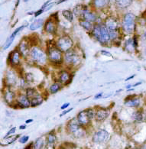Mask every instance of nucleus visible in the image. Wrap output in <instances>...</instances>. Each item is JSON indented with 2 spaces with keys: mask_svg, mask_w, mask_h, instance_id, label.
I'll return each mask as SVG.
<instances>
[{
  "mask_svg": "<svg viewBox=\"0 0 146 149\" xmlns=\"http://www.w3.org/2000/svg\"><path fill=\"white\" fill-rule=\"evenodd\" d=\"M94 37L101 44H106L110 41V35L109 29L105 25H96L93 30Z\"/></svg>",
  "mask_w": 146,
  "mask_h": 149,
  "instance_id": "obj_1",
  "label": "nucleus"
},
{
  "mask_svg": "<svg viewBox=\"0 0 146 149\" xmlns=\"http://www.w3.org/2000/svg\"><path fill=\"white\" fill-rule=\"evenodd\" d=\"M82 125L79 123L77 118H74L70 121L67 124V129L70 132V133L73 134L75 137H82L84 135V130L82 128Z\"/></svg>",
  "mask_w": 146,
  "mask_h": 149,
  "instance_id": "obj_2",
  "label": "nucleus"
},
{
  "mask_svg": "<svg viewBox=\"0 0 146 149\" xmlns=\"http://www.w3.org/2000/svg\"><path fill=\"white\" fill-rule=\"evenodd\" d=\"M136 16L132 13H127L125 15L122 21V28L124 31L128 34H131L134 31L136 24H135Z\"/></svg>",
  "mask_w": 146,
  "mask_h": 149,
  "instance_id": "obj_3",
  "label": "nucleus"
},
{
  "mask_svg": "<svg viewBox=\"0 0 146 149\" xmlns=\"http://www.w3.org/2000/svg\"><path fill=\"white\" fill-rule=\"evenodd\" d=\"M30 55L31 59L38 64H45L47 61V55L41 49L38 47H33L31 50Z\"/></svg>",
  "mask_w": 146,
  "mask_h": 149,
  "instance_id": "obj_4",
  "label": "nucleus"
},
{
  "mask_svg": "<svg viewBox=\"0 0 146 149\" xmlns=\"http://www.w3.org/2000/svg\"><path fill=\"white\" fill-rule=\"evenodd\" d=\"M73 41L71 40V38L68 36H63V37L60 38L57 40V43H56V47L59 50H61L62 52H67L71 49V47H73Z\"/></svg>",
  "mask_w": 146,
  "mask_h": 149,
  "instance_id": "obj_5",
  "label": "nucleus"
},
{
  "mask_svg": "<svg viewBox=\"0 0 146 149\" xmlns=\"http://www.w3.org/2000/svg\"><path fill=\"white\" fill-rule=\"evenodd\" d=\"M65 62L69 64V65L76 66L77 64H79L80 62V58L79 55L77 54V53L73 50H70V51H67L65 53L64 56Z\"/></svg>",
  "mask_w": 146,
  "mask_h": 149,
  "instance_id": "obj_6",
  "label": "nucleus"
},
{
  "mask_svg": "<svg viewBox=\"0 0 146 149\" xmlns=\"http://www.w3.org/2000/svg\"><path fill=\"white\" fill-rule=\"evenodd\" d=\"M48 57L53 63H62V51L57 47H52L48 50Z\"/></svg>",
  "mask_w": 146,
  "mask_h": 149,
  "instance_id": "obj_7",
  "label": "nucleus"
},
{
  "mask_svg": "<svg viewBox=\"0 0 146 149\" xmlns=\"http://www.w3.org/2000/svg\"><path fill=\"white\" fill-rule=\"evenodd\" d=\"M110 137V134L107 131L105 130H99L94 134L93 137V141L96 143H102L107 141Z\"/></svg>",
  "mask_w": 146,
  "mask_h": 149,
  "instance_id": "obj_8",
  "label": "nucleus"
},
{
  "mask_svg": "<svg viewBox=\"0 0 146 149\" xmlns=\"http://www.w3.org/2000/svg\"><path fill=\"white\" fill-rule=\"evenodd\" d=\"M18 49H19V52L24 57H27L29 55V52H31V50H29V40L27 38H24L23 40H22L18 45Z\"/></svg>",
  "mask_w": 146,
  "mask_h": 149,
  "instance_id": "obj_9",
  "label": "nucleus"
},
{
  "mask_svg": "<svg viewBox=\"0 0 146 149\" xmlns=\"http://www.w3.org/2000/svg\"><path fill=\"white\" fill-rule=\"evenodd\" d=\"M77 120L79 122V123L82 126H86L89 125V122H90V119H89V116H88L87 112V110L81 111L80 112H79V114L77 115Z\"/></svg>",
  "mask_w": 146,
  "mask_h": 149,
  "instance_id": "obj_10",
  "label": "nucleus"
},
{
  "mask_svg": "<svg viewBox=\"0 0 146 149\" xmlns=\"http://www.w3.org/2000/svg\"><path fill=\"white\" fill-rule=\"evenodd\" d=\"M109 114H110V112H109V110H107V109H98V110L96 111V120L99 121V122L104 121L105 118H107Z\"/></svg>",
  "mask_w": 146,
  "mask_h": 149,
  "instance_id": "obj_11",
  "label": "nucleus"
},
{
  "mask_svg": "<svg viewBox=\"0 0 146 149\" xmlns=\"http://www.w3.org/2000/svg\"><path fill=\"white\" fill-rule=\"evenodd\" d=\"M18 105L22 107V108H27L31 106V101L29 99V97L24 95H20L17 99Z\"/></svg>",
  "mask_w": 146,
  "mask_h": 149,
  "instance_id": "obj_12",
  "label": "nucleus"
},
{
  "mask_svg": "<svg viewBox=\"0 0 146 149\" xmlns=\"http://www.w3.org/2000/svg\"><path fill=\"white\" fill-rule=\"evenodd\" d=\"M118 25H119V24H118L117 20L113 19V18H110L105 22V26L110 31H116V30H117Z\"/></svg>",
  "mask_w": 146,
  "mask_h": 149,
  "instance_id": "obj_13",
  "label": "nucleus"
},
{
  "mask_svg": "<svg viewBox=\"0 0 146 149\" xmlns=\"http://www.w3.org/2000/svg\"><path fill=\"white\" fill-rule=\"evenodd\" d=\"M17 77L16 75L15 74L14 72L12 70H8L6 73V81L8 85H13L16 83L17 81Z\"/></svg>",
  "mask_w": 146,
  "mask_h": 149,
  "instance_id": "obj_14",
  "label": "nucleus"
},
{
  "mask_svg": "<svg viewBox=\"0 0 146 149\" xmlns=\"http://www.w3.org/2000/svg\"><path fill=\"white\" fill-rule=\"evenodd\" d=\"M10 56V61L12 65H18L20 63V53L18 51H12Z\"/></svg>",
  "mask_w": 146,
  "mask_h": 149,
  "instance_id": "obj_15",
  "label": "nucleus"
},
{
  "mask_svg": "<svg viewBox=\"0 0 146 149\" xmlns=\"http://www.w3.org/2000/svg\"><path fill=\"white\" fill-rule=\"evenodd\" d=\"M45 31H47L48 33H50V34H54L56 31V29H57V26L55 25L54 20H51L49 19L48 21L46 24H45Z\"/></svg>",
  "mask_w": 146,
  "mask_h": 149,
  "instance_id": "obj_16",
  "label": "nucleus"
},
{
  "mask_svg": "<svg viewBox=\"0 0 146 149\" xmlns=\"http://www.w3.org/2000/svg\"><path fill=\"white\" fill-rule=\"evenodd\" d=\"M125 105L129 107H138L140 105V100L138 98H128L125 101Z\"/></svg>",
  "mask_w": 146,
  "mask_h": 149,
  "instance_id": "obj_17",
  "label": "nucleus"
},
{
  "mask_svg": "<svg viewBox=\"0 0 146 149\" xmlns=\"http://www.w3.org/2000/svg\"><path fill=\"white\" fill-rule=\"evenodd\" d=\"M15 99V93L10 90H6L4 93V100L8 104H11Z\"/></svg>",
  "mask_w": 146,
  "mask_h": 149,
  "instance_id": "obj_18",
  "label": "nucleus"
},
{
  "mask_svg": "<svg viewBox=\"0 0 146 149\" xmlns=\"http://www.w3.org/2000/svg\"><path fill=\"white\" fill-rule=\"evenodd\" d=\"M82 15H83V19H85L86 21L89 22H95L96 20V16L95 15L94 13H89V12H88L87 10L83 12Z\"/></svg>",
  "mask_w": 146,
  "mask_h": 149,
  "instance_id": "obj_19",
  "label": "nucleus"
},
{
  "mask_svg": "<svg viewBox=\"0 0 146 149\" xmlns=\"http://www.w3.org/2000/svg\"><path fill=\"white\" fill-rule=\"evenodd\" d=\"M116 6L119 8H126L132 3V0H116Z\"/></svg>",
  "mask_w": 146,
  "mask_h": 149,
  "instance_id": "obj_20",
  "label": "nucleus"
},
{
  "mask_svg": "<svg viewBox=\"0 0 146 149\" xmlns=\"http://www.w3.org/2000/svg\"><path fill=\"white\" fill-rule=\"evenodd\" d=\"M44 24V20L42 19H37L34 22L31 23V25H30V29L31 31H35L37 29H38L39 28H41Z\"/></svg>",
  "mask_w": 146,
  "mask_h": 149,
  "instance_id": "obj_21",
  "label": "nucleus"
},
{
  "mask_svg": "<svg viewBox=\"0 0 146 149\" xmlns=\"http://www.w3.org/2000/svg\"><path fill=\"white\" fill-rule=\"evenodd\" d=\"M59 80L61 84H65L68 80H70V74L66 71L61 72L59 77Z\"/></svg>",
  "mask_w": 146,
  "mask_h": 149,
  "instance_id": "obj_22",
  "label": "nucleus"
},
{
  "mask_svg": "<svg viewBox=\"0 0 146 149\" xmlns=\"http://www.w3.org/2000/svg\"><path fill=\"white\" fill-rule=\"evenodd\" d=\"M30 101H31V106H38V105H40L41 103H42L43 99L41 96H40L39 95H38V96H35L34 98L31 99Z\"/></svg>",
  "mask_w": 146,
  "mask_h": 149,
  "instance_id": "obj_23",
  "label": "nucleus"
},
{
  "mask_svg": "<svg viewBox=\"0 0 146 149\" xmlns=\"http://www.w3.org/2000/svg\"><path fill=\"white\" fill-rule=\"evenodd\" d=\"M109 1L110 0H94V3L96 8H101L105 7L109 3Z\"/></svg>",
  "mask_w": 146,
  "mask_h": 149,
  "instance_id": "obj_24",
  "label": "nucleus"
},
{
  "mask_svg": "<svg viewBox=\"0 0 146 149\" xmlns=\"http://www.w3.org/2000/svg\"><path fill=\"white\" fill-rule=\"evenodd\" d=\"M15 36L14 35H12V34L8 38V39L6 40V43H5L4 45H3V47H2L3 50L8 49V47H10L11 45H12V42H13V41L15 40Z\"/></svg>",
  "mask_w": 146,
  "mask_h": 149,
  "instance_id": "obj_25",
  "label": "nucleus"
},
{
  "mask_svg": "<svg viewBox=\"0 0 146 149\" xmlns=\"http://www.w3.org/2000/svg\"><path fill=\"white\" fill-rule=\"evenodd\" d=\"M44 145V140L41 138H39L35 141L33 145V149H41Z\"/></svg>",
  "mask_w": 146,
  "mask_h": 149,
  "instance_id": "obj_26",
  "label": "nucleus"
},
{
  "mask_svg": "<svg viewBox=\"0 0 146 149\" xmlns=\"http://www.w3.org/2000/svg\"><path fill=\"white\" fill-rule=\"evenodd\" d=\"M62 15L64 17L65 19H67L69 22H72L73 21V13L70 10H64L62 12Z\"/></svg>",
  "mask_w": 146,
  "mask_h": 149,
  "instance_id": "obj_27",
  "label": "nucleus"
},
{
  "mask_svg": "<svg viewBox=\"0 0 146 149\" xmlns=\"http://www.w3.org/2000/svg\"><path fill=\"white\" fill-rule=\"evenodd\" d=\"M61 85L60 83H55V84H52L50 87V91H51V93H56L61 90Z\"/></svg>",
  "mask_w": 146,
  "mask_h": 149,
  "instance_id": "obj_28",
  "label": "nucleus"
},
{
  "mask_svg": "<svg viewBox=\"0 0 146 149\" xmlns=\"http://www.w3.org/2000/svg\"><path fill=\"white\" fill-rule=\"evenodd\" d=\"M80 25H81L83 28H84V29L88 30V31H90V30H92V29H93V25H92L91 22H89L88 21H80Z\"/></svg>",
  "mask_w": 146,
  "mask_h": 149,
  "instance_id": "obj_29",
  "label": "nucleus"
},
{
  "mask_svg": "<svg viewBox=\"0 0 146 149\" xmlns=\"http://www.w3.org/2000/svg\"><path fill=\"white\" fill-rule=\"evenodd\" d=\"M26 94H27L26 96L29 97V100L34 98L35 96H36L38 95V94L35 92V90H34V89H31V88H29V89L26 90Z\"/></svg>",
  "mask_w": 146,
  "mask_h": 149,
  "instance_id": "obj_30",
  "label": "nucleus"
},
{
  "mask_svg": "<svg viewBox=\"0 0 146 149\" xmlns=\"http://www.w3.org/2000/svg\"><path fill=\"white\" fill-rule=\"evenodd\" d=\"M56 136H55L54 134H52V133H50L48 134L47 137V141H48V145H54L56 141Z\"/></svg>",
  "mask_w": 146,
  "mask_h": 149,
  "instance_id": "obj_31",
  "label": "nucleus"
},
{
  "mask_svg": "<svg viewBox=\"0 0 146 149\" xmlns=\"http://www.w3.org/2000/svg\"><path fill=\"white\" fill-rule=\"evenodd\" d=\"M133 117H134V119L136 122H141V121H142V119H143L142 113L140 111H137V112H134Z\"/></svg>",
  "mask_w": 146,
  "mask_h": 149,
  "instance_id": "obj_32",
  "label": "nucleus"
},
{
  "mask_svg": "<svg viewBox=\"0 0 146 149\" xmlns=\"http://www.w3.org/2000/svg\"><path fill=\"white\" fill-rule=\"evenodd\" d=\"M87 112L88 116H89L90 120H92L93 118H95L96 111L94 110V109H87Z\"/></svg>",
  "mask_w": 146,
  "mask_h": 149,
  "instance_id": "obj_33",
  "label": "nucleus"
},
{
  "mask_svg": "<svg viewBox=\"0 0 146 149\" xmlns=\"http://www.w3.org/2000/svg\"><path fill=\"white\" fill-rule=\"evenodd\" d=\"M109 31H110V38H111L112 40H115V39L117 38H118L117 30H116V31H110V30H109Z\"/></svg>",
  "mask_w": 146,
  "mask_h": 149,
  "instance_id": "obj_34",
  "label": "nucleus"
},
{
  "mask_svg": "<svg viewBox=\"0 0 146 149\" xmlns=\"http://www.w3.org/2000/svg\"><path fill=\"white\" fill-rule=\"evenodd\" d=\"M25 78H26V80L28 83H31L34 80V77L31 74H27Z\"/></svg>",
  "mask_w": 146,
  "mask_h": 149,
  "instance_id": "obj_35",
  "label": "nucleus"
},
{
  "mask_svg": "<svg viewBox=\"0 0 146 149\" xmlns=\"http://www.w3.org/2000/svg\"><path fill=\"white\" fill-rule=\"evenodd\" d=\"M29 135H24V136H22L20 139H19V142L24 144V143H26L27 141H29Z\"/></svg>",
  "mask_w": 146,
  "mask_h": 149,
  "instance_id": "obj_36",
  "label": "nucleus"
},
{
  "mask_svg": "<svg viewBox=\"0 0 146 149\" xmlns=\"http://www.w3.org/2000/svg\"><path fill=\"white\" fill-rule=\"evenodd\" d=\"M15 130H16V128H15V127H14V128H12V129H11L10 130L8 131V132H7V134H6V136L4 137V139H6L7 137H8L10 135H12V134L15 133Z\"/></svg>",
  "mask_w": 146,
  "mask_h": 149,
  "instance_id": "obj_37",
  "label": "nucleus"
},
{
  "mask_svg": "<svg viewBox=\"0 0 146 149\" xmlns=\"http://www.w3.org/2000/svg\"><path fill=\"white\" fill-rule=\"evenodd\" d=\"M100 53H101L102 54H104V55H105V56H108V57H112L111 53H110L109 51H100Z\"/></svg>",
  "mask_w": 146,
  "mask_h": 149,
  "instance_id": "obj_38",
  "label": "nucleus"
},
{
  "mask_svg": "<svg viewBox=\"0 0 146 149\" xmlns=\"http://www.w3.org/2000/svg\"><path fill=\"white\" fill-rule=\"evenodd\" d=\"M50 2H51V0H48V2H46L45 4L43 5L42 7H41V8H42V9H44V10H45V8H47V6H48L49 4H50Z\"/></svg>",
  "mask_w": 146,
  "mask_h": 149,
  "instance_id": "obj_39",
  "label": "nucleus"
},
{
  "mask_svg": "<svg viewBox=\"0 0 146 149\" xmlns=\"http://www.w3.org/2000/svg\"><path fill=\"white\" fill-rule=\"evenodd\" d=\"M44 11H45V10H44V9H42V8H41V9H39L38 11H37L36 13H35V17H38V15H41V13H42L43 12H44Z\"/></svg>",
  "mask_w": 146,
  "mask_h": 149,
  "instance_id": "obj_40",
  "label": "nucleus"
},
{
  "mask_svg": "<svg viewBox=\"0 0 146 149\" xmlns=\"http://www.w3.org/2000/svg\"><path fill=\"white\" fill-rule=\"evenodd\" d=\"M132 42H133V45H134L135 48H136V47H137V45H138V42H137V38H136V36H135L134 38H133V40H132Z\"/></svg>",
  "mask_w": 146,
  "mask_h": 149,
  "instance_id": "obj_41",
  "label": "nucleus"
},
{
  "mask_svg": "<svg viewBox=\"0 0 146 149\" xmlns=\"http://www.w3.org/2000/svg\"><path fill=\"white\" fill-rule=\"evenodd\" d=\"M70 106V103L69 102H67V103H64V104H63V106H61V109H64L67 108L68 106Z\"/></svg>",
  "mask_w": 146,
  "mask_h": 149,
  "instance_id": "obj_42",
  "label": "nucleus"
},
{
  "mask_svg": "<svg viewBox=\"0 0 146 149\" xmlns=\"http://www.w3.org/2000/svg\"><path fill=\"white\" fill-rule=\"evenodd\" d=\"M71 110H73V108H71V109H68V110H66V111H64V112H63V113H62V114H61V116H63L64 115L67 114V113H68V112H71Z\"/></svg>",
  "mask_w": 146,
  "mask_h": 149,
  "instance_id": "obj_43",
  "label": "nucleus"
},
{
  "mask_svg": "<svg viewBox=\"0 0 146 149\" xmlns=\"http://www.w3.org/2000/svg\"><path fill=\"white\" fill-rule=\"evenodd\" d=\"M102 96H103V93H98L97 95H96L95 99L96 100H97V99H99V97H101Z\"/></svg>",
  "mask_w": 146,
  "mask_h": 149,
  "instance_id": "obj_44",
  "label": "nucleus"
},
{
  "mask_svg": "<svg viewBox=\"0 0 146 149\" xmlns=\"http://www.w3.org/2000/svg\"><path fill=\"white\" fill-rule=\"evenodd\" d=\"M54 6V4H53V3H51V5H49L48 6V8H46V9H45V11H48V10H49V9H51V7H52V6Z\"/></svg>",
  "mask_w": 146,
  "mask_h": 149,
  "instance_id": "obj_45",
  "label": "nucleus"
},
{
  "mask_svg": "<svg viewBox=\"0 0 146 149\" xmlns=\"http://www.w3.org/2000/svg\"><path fill=\"white\" fill-rule=\"evenodd\" d=\"M134 77H135V75L131 76V77H128V78H127V79H126V81H128V80H131V79H133V78H134Z\"/></svg>",
  "mask_w": 146,
  "mask_h": 149,
  "instance_id": "obj_46",
  "label": "nucleus"
},
{
  "mask_svg": "<svg viewBox=\"0 0 146 149\" xmlns=\"http://www.w3.org/2000/svg\"><path fill=\"white\" fill-rule=\"evenodd\" d=\"M32 122H33V119H29V120H26L25 123H26V124H29V123H32Z\"/></svg>",
  "mask_w": 146,
  "mask_h": 149,
  "instance_id": "obj_47",
  "label": "nucleus"
},
{
  "mask_svg": "<svg viewBox=\"0 0 146 149\" xmlns=\"http://www.w3.org/2000/svg\"><path fill=\"white\" fill-rule=\"evenodd\" d=\"M65 1H67V0H59L58 2H57V4H61V3H62V2H65Z\"/></svg>",
  "mask_w": 146,
  "mask_h": 149,
  "instance_id": "obj_48",
  "label": "nucleus"
},
{
  "mask_svg": "<svg viewBox=\"0 0 146 149\" xmlns=\"http://www.w3.org/2000/svg\"><path fill=\"white\" fill-rule=\"evenodd\" d=\"M140 84H142V82H138V83H136L134 85H132V86H138V85H140Z\"/></svg>",
  "mask_w": 146,
  "mask_h": 149,
  "instance_id": "obj_49",
  "label": "nucleus"
},
{
  "mask_svg": "<svg viewBox=\"0 0 146 149\" xmlns=\"http://www.w3.org/2000/svg\"><path fill=\"white\" fill-rule=\"evenodd\" d=\"M25 128H26V125H21V126L19 127V129H24Z\"/></svg>",
  "mask_w": 146,
  "mask_h": 149,
  "instance_id": "obj_50",
  "label": "nucleus"
},
{
  "mask_svg": "<svg viewBox=\"0 0 146 149\" xmlns=\"http://www.w3.org/2000/svg\"><path fill=\"white\" fill-rule=\"evenodd\" d=\"M131 86H131V85H128V86H126V88H127V89H129V88L131 87Z\"/></svg>",
  "mask_w": 146,
  "mask_h": 149,
  "instance_id": "obj_51",
  "label": "nucleus"
},
{
  "mask_svg": "<svg viewBox=\"0 0 146 149\" xmlns=\"http://www.w3.org/2000/svg\"><path fill=\"white\" fill-rule=\"evenodd\" d=\"M145 37L146 38V31H145Z\"/></svg>",
  "mask_w": 146,
  "mask_h": 149,
  "instance_id": "obj_52",
  "label": "nucleus"
},
{
  "mask_svg": "<svg viewBox=\"0 0 146 149\" xmlns=\"http://www.w3.org/2000/svg\"><path fill=\"white\" fill-rule=\"evenodd\" d=\"M145 118H146V113H145Z\"/></svg>",
  "mask_w": 146,
  "mask_h": 149,
  "instance_id": "obj_53",
  "label": "nucleus"
},
{
  "mask_svg": "<svg viewBox=\"0 0 146 149\" xmlns=\"http://www.w3.org/2000/svg\"><path fill=\"white\" fill-rule=\"evenodd\" d=\"M145 70H146V69H145Z\"/></svg>",
  "mask_w": 146,
  "mask_h": 149,
  "instance_id": "obj_54",
  "label": "nucleus"
}]
</instances>
